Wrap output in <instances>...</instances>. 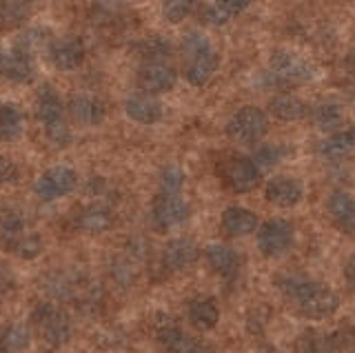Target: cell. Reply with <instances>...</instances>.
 Masks as SVG:
<instances>
[{
  "mask_svg": "<svg viewBox=\"0 0 355 353\" xmlns=\"http://www.w3.org/2000/svg\"><path fill=\"white\" fill-rule=\"evenodd\" d=\"M275 284L286 300L304 318L324 320L340 309V295L327 282L309 280L306 275H297V273H282L277 275Z\"/></svg>",
  "mask_w": 355,
  "mask_h": 353,
  "instance_id": "1",
  "label": "cell"
},
{
  "mask_svg": "<svg viewBox=\"0 0 355 353\" xmlns=\"http://www.w3.org/2000/svg\"><path fill=\"white\" fill-rule=\"evenodd\" d=\"M182 58H184V78L189 85L202 87L218 69V53L211 42L200 31H191L182 38Z\"/></svg>",
  "mask_w": 355,
  "mask_h": 353,
  "instance_id": "2",
  "label": "cell"
},
{
  "mask_svg": "<svg viewBox=\"0 0 355 353\" xmlns=\"http://www.w3.org/2000/svg\"><path fill=\"white\" fill-rule=\"evenodd\" d=\"M31 327L38 331L44 342H49L53 347L64 345L71 338V320L58 307L51 302L36 304L31 313Z\"/></svg>",
  "mask_w": 355,
  "mask_h": 353,
  "instance_id": "3",
  "label": "cell"
},
{
  "mask_svg": "<svg viewBox=\"0 0 355 353\" xmlns=\"http://www.w3.org/2000/svg\"><path fill=\"white\" fill-rule=\"evenodd\" d=\"M295 242V227L291 220L271 218L258 227V249L264 258H280L291 251Z\"/></svg>",
  "mask_w": 355,
  "mask_h": 353,
  "instance_id": "4",
  "label": "cell"
},
{
  "mask_svg": "<svg viewBox=\"0 0 355 353\" xmlns=\"http://www.w3.org/2000/svg\"><path fill=\"white\" fill-rule=\"evenodd\" d=\"M266 129H269V120L262 109L242 107L227 123V136L240 145H253L266 134Z\"/></svg>",
  "mask_w": 355,
  "mask_h": 353,
  "instance_id": "5",
  "label": "cell"
},
{
  "mask_svg": "<svg viewBox=\"0 0 355 353\" xmlns=\"http://www.w3.org/2000/svg\"><path fill=\"white\" fill-rule=\"evenodd\" d=\"M222 182L236 193H249L262 182V169L247 156H233L220 167Z\"/></svg>",
  "mask_w": 355,
  "mask_h": 353,
  "instance_id": "6",
  "label": "cell"
},
{
  "mask_svg": "<svg viewBox=\"0 0 355 353\" xmlns=\"http://www.w3.org/2000/svg\"><path fill=\"white\" fill-rule=\"evenodd\" d=\"M78 184V173L71 167H64V164H58V167H51L44 171L40 178L36 180V193L40 200L51 203L58 200V198L71 193Z\"/></svg>",
  "mask_w": 355,
  "mask_h": 353,
  "instance_id": "7",
  "label": "cell"
},
{
  "mask_svg": "<svg viewBox=\"0 0 355 353\" xmlns=\"http://www.w3.org/2000/svg\"><path fill=\"white\" fill-rule=\"evenodd\" d=\"M155 340L164 353H205V347L198 340L184 336V331L166 316L158 318L155 325Z\"/></svg>",
  "mask_w": 355,
  "mask_h": 353,
  "instance_id": "8",
  "label": "cell"
},
{
  "mask_svg": "<svg viewBox=\"0 0 355 353\" xmlns=\"http://www.w3.org/2000/svg\"><path fill=\"white\" fill-rule=\"evenodd\" d=\"M153 223L160 229H169L175 225H182L184 220L191 216V209L180 198V193H158L151 207Z\"/></svg>",
  "mask_w": 355,
  "mask_h": 353,
  "instance_id": "9",
  "label": "cell"
},
{
  "mask_svg": "<svg viewBox=\"0 0 355 353\" xmlns=\"http://www.w3.org/2000/svg\"><path fill=\"white\" fill-rule=\"evenodd\" d=\"M136 83L144 94H164L175 85V69L166 62H144L136 74Z\"/></svg>",
  "mask_w": 355,
  "mask_h": 353,
  "instance_id": "10",
  "label": "cell"
},
{
  "mask_svg": "<svg viewBox=\"0 0 355 353\" xmlns=\"http://www.w3.org/2000/svg\"><path fill=\"white\" fill-rule=\"evenodd\" d=\"M49 60L55 69L60 71H73L85 60V42L78 36H64L55 38L49 45Z\"/></svg>",
  "mask_w": 355,
  "mask_h": 353,
  "instance_id": "11",
  "label": "cell"
},
{
  "mask_svg": "<svg viewBox=\"0 0 355 353\" xmlns=\"http://www.w3.org/2000/svg\"><path fill=\"white\" fill-rule=\"evenodd\" d=\"M266 200L275 207H295L300 200H302V184H300L295 178H288V175H275L269 182H266V189H264Z\"/></svg>",
  "mask_w": 355,
  "mask_h": 353,
  "instance_id": "12",
  "label": "cell"
},
{
  "mask_svg": "<svg viewBox=\"0 0 355 353\" xmlns=\"http://www.w3.org/2000/svg\"><path fill=\"white\" fill-rule=\"evenodd\" d=\"M220 227H222V234L225 236L242 238V236L253 234V231L260 227V220L251 212V209L229 207V209H225V214H222V218H220Z\"/></svg>",
  "mask_w": 355,
  "mask_h": 353,
  "instance_id": "13",
  "label": "cell"
},
{
  "mask_svg": "<svg viewBox=\"0 0 355 353\" xmlns=\"http://www.w3.org/2000/svg\"><path fill=\"white\" fill-rule=\"evenodd\" d=\"M198 260V247L191 238H175L162 249V264L166 271H182Z\"/></svg>",
  "mask_w": 355,
  "mask_h": 353,
  "instance_id": "14",
  "label": "cell"
},
{
  "mask_svg": "<svg viewBox=\"0 0 355 353\" xmlns=\"http://www.w3.org/2000/svg\"><path fill=\"white\" fill-rule=\"evenodd\" d=\"M69 114L78 125L96 127L105 120V105L92 94H76L69 101Z\"/></svg>",
  "mask_w": 355,
  "mask_h": 353,
  "instance_id": "15",
  "label": "cell"
},
{
  "mask_svg": "<svg viewBox=\"0 0 355 353\" xmlns=\"http://www.w3.org/2000/svg\"><path fill=\"white\" fill-rule=\"evenodd\" d=\"M271 71L277 80L282 83H304L311 78V69L309 64L293 56V53H286V51H275L273 58H271Z\"/></svg>",
  "mask_w": 355,
  "mask_h": 353,
  "instance_id": "16",
  "label": "cell"
},
{
  "mask_svg": "<svg viewBox=\"0 0 355 353\" xmlns=\"http://www.w3.org/2000/svg\"><path fill=\"white\" fill-rule=\"evenodd\" d=\"M125 112L131 120L140 125H155L162 120V103L151 94H133L125 105Z\"/></svg>",
  "mask_w": 355,
  "mask_h": 353,
  "instance_id": "17",
  "label": "cell"
},
{
  "mask_svg": "<svg viewBox=\"0 0 355 353\" xmlns=\"http://www.w3.org/2000/svg\"><path fill=\"white\" fill-rule=\"evenodd\" d=\"M209 267L214 269L222 278H236L242 267V258L236 249H231L227 245H211L205 251Z\"/></svg>",
  "mask_w": 355,
  "mask_h": 353,
  "instance_id": "18",
  "label": "cell"
},
{
  "mask_svg": "<svg viewBox=\"0 0 355 353\" xmlns=\"http://www.w3.org/2000/svg\"><path fill=\"white\" fill-rule=\"evenodd\" d=\"M327 209H329V216L338 229H342V231L355 229V198L349 191H342V189L333 191L329 196Z\"/></svg>",
  "mask_w": 355,
  "mask_h": 353,
  "instance_id": "19",
  "label": "cell"
},
{
  "mask_svg": "<svg viewBox=\"0 0 355 353\" xmlns=\"http://www.w3.org/2000/svg\"><path fill=\"white\" fill-rule=\"evenodd\" d=\"M62 112H64V107H62V101H60L58 92H55L51 85L40 87L38 101H36V118L40 120V123L44 127H51L55 123H62V120H64L62 118Z\"/></svg>",
  "mask_w": 355,
  "mask_h": 353,
  "instance_id": "20",
  "label": "cell"
},
{
  "mask_svg": "<svg viewBox=\"0 0 355 353\" xmlns=\"http://www.w3.org/2000/svg\"><path fill=\"white\" fill-rule=\"evenodd\" d=\"M189 320H191V325L200 331H209L218 325L220 320V307L214 298L209 295H200L196 300H191L189 304Z\"/></svg>",
  "mask_w": 355,
  "mask_h": 353,
  "instance_id": "21",
  "label": "cell"
},
{
  "mask_svg": "<svg viewBox=\"0 0 355 353\" xmlns=\"http://www.w3.org/2000/svg\"><path fill=\"white\" fill-rule=\"evenodd\" d=\"M306 105L293 94H277L269 101V114L282 123H295L306 116Z\"/></svg>",
  "mask_w": 355,
  "mask_h": 353,
  "instance_id": "22",
  "label": "cell"
},
{
  "mask_svg": "<svg viewBox=\"0 0 355 353\" xmlns=\"http://www.w3.org/2000/svg\"><path fill=\"white\" fill-rule=\"evenodd\" d=\"M33 12V0H0V31L25 25Z\"/></svg>",
  "mask_w": 355,
  "mask_h": 353,
  "instance_id": "23",
  "label": "cell"
},
{
  "mask_svg": "<svg viewBox=\"0 0 355 353\" xmlns=\"http://www.w3.org/2000/svg\"><path fill=\"white\" fill-rule=\"evenodd\" d=\"M0 74L5 76L7 80L14 83H29L33 76V67L29 58L20 56L16 51H7L0 47Z\"/></svg>",
  "mask_w": 355,
  "mask_h": 353,
  "instance_id": "24",
  "label": "cell"
},
{
  "mask_svg": "<svg viewBox=\"0 0 355 353\" xmlns=\"http://www.w3.org/2000/svg\"><path fill=\"white\" fill-rule=\"evenodd\" d=\"M322 156L329 160H344L355 151V129H340L322 142Z\"/></svg>",
  "mask_w": 355,
  "mask_h": 353,
  "instance_id": "25",
  "label": "cell"
},
{
  "mask_svg": "<svg viewBox=\"0 0 355 353\" xmlns=\"http://www.w3.org/2000/svg\"><path fill=\"white\" fill-rule=\"evenodd\" d=\"M51 45V34L47 29H40V27H33V29H27L25 34H20L16 38V47L14 51L20 53V56L25 58H31L33 53H38L42 49H49Z\"/></svg>",
  "mask_w": 355,
  "mask_h": 353,
  "instance_id": "26",
  "label": "cell"
},
{
  "mask_svg": "<svg viewBox=\"0 0 355 353\" xmlns=\"http://www.w3.org/2000/svg\"><path fill=\"white\" fill-rule=\"evenodd\" d=\"M78 223H80V227L85 231L100 234V231L111 229V225H114V214H111L109 209L103 205H92L80 214V220H78Z\"/></svg>",
  "mask_w": 355,
  "mask_h": 353,
  "instance_id": "27",
  "label": "cell"
},
{
  "mask_svg": "<svg viewBox=\"0 0 355 353\" xmlns=\"http://www.w3.org/2000/svg\"><path fill=\"white\" fill-rule=\"evenodd\" d=\"M22 136V114L14 105L0 107V140L14 142Z\"/></svg>",
  "mask_w": 355,
  "mask_h": 353,
  "instance_id": "28",
  "label": "cell"
},
{
  "mask_svg": "<svg viewBox=\"0 0 355 353\" xmlns=\"http://www.w3.org/2000/svg\"><path fill=\"white\" fill-rule=\"evenodd\" d=\"M25 231H27V220L20 209H7V212L0 216V238L5 240V245H9L11 240L22 236Z\"/></svg>",
  "mask_w": 355,
  "mask_h": 353,
  "instance_id": "29",
  "label": "cell"
},
{
  "mask_svg": "<svg viewBox=\"0 0 355 353\" xmlns=\"http://www.w3.org/2000/svg\"><path fill=\"white\" fill-rule=\"evenodd\" d=\"M311 120H313V127L318 131H336L342 125V107L336 103H324L315 107Z\"/></svg>",
  "mask_w": 355,
  "mask_h": 353,
  "instance_id": "30",
  "label": "cell"
},
{
  "mask_svg": "<svg viewBox=\"0 0 355 353\" xmlns=\"http://www.w3.org/2000/svg\"><path fill=\"white\" fill-rule=\"evenodd\" d=\"M295 353H336V342L331 336H322L315 331H309V334L300 336Z\"/></svg>",
  "mask_w": 355,
  "mask_h": 353,
  "instance_id": "31",
  "label": "cell"
},
{
  "mask_svg": "<svg viewBox=\"0 0 355 353\" xmlns=\"http://www.w3.org/2000/svg\"><path fill=\"white\" fill-rule=\"evenodd\" d=\"M29 329L25 325H11L0 336V349L3 353H18L29 345Z\"/></svg>",
  "mask_w": 355,
  "mask_h": 353,
  "instance_id": "32",
  "label": "cell"
},
{
  "mask_svg": "<svg viewBox=\"0 0 355 353\" xmlns=\"http://www.w3.org/2000/svg\"><path fill=\"white\" fill-rule=\"evenodd\" d=\"M136 51L144 62H158V60L169 56L171 47L164 38L153 36V38H142L136 45Z\"/></svg>",
  "mask_w": 355,
  "mask_h": 353,
  "instance_id": "33",
  "label": "cell"
},
{
  "mask_svg": "<svg viewBox=\"0 0 355 353\" xmlns=\"http://www.w3.org/2000/svg\"><path fill=\"white\" fill-rule=\"evenodd\" d=\"M7 249L14 251L16 256H20V258L31 260V258H36L38 253L42 251V240H40L38 234H27V231H25V234L18 236L16 240H11L9 245H7Z\"/></svg>",
  "mask_w": 355,
  "mask_h": 353,
  "instance_id": "34",
  "label": "cell"
},
{
  "mask_svg": "<svg viewBox=\"0 0 355 353\" xmlns=\"http://www.w3.org/2000/svg\"><path fill=\"white\" fill-rule=\"evenodd\" d=\"M196 5L198 0H162V16L166 23H182Z\"/></svg>",
  "mask_w": 355,
  "mask_h": 353,
  "instance_id": "35",
  "label": "cell"
},
{
  "mask_svg": "<svg viewBox=\"0 0 355 353\" xmlns=\"http://www.w3.org/2000/svg\"><path fill=\"white\" fill-rule=\"evenodd\" d=\"M184 184V171L178 164H169L160 173V191L162 193H180Z\"/></svg>",
  "mask_w": 355,
  "mask_h": 353,
  "instance_id": "36",
  "label": "cell"
},
{
  "mask_svg": "<svg viewBox=\"0 0 355 353\" xmlns=\"http://www.w3.org/2000/svg\"><path fill=\"white\" fill-rule=\"evenodd\" d=\"M136 260L131 253H127V256H120L114 260V264H111V273H114V278L120 282V284H131L133 282V275H136Z\"/></svg>",
  "mask_w": 355,
  "mask_h": 353,
  "instance_id": "37",
  "label": "cell"
},
{
  "mask_svg": "<svg viewBox=\"0 0 355 353\" xmlns=\"http://www.w3.org/2000/svg\"><path fill=\"white\" fill-rule=\"evenodd\" d=\"M282 149L280 147H275V145H266V147H262V149H258L255 151V156L251 158L255 164H258L260 169H264V167H275L277 162L282 160Z\"/></svg>",
  "mask_w": 355,
  "mask_h": 353,
  "instance_id": "38",
  "label": "cell"
},
{
  "mask_svg": "<svg viewBox=\"0 0 355 353\" xmlns=\"http://www.w3.org/2000/svg\"><path fill=\"white\" fill-rule=\"evenodd\" d=\"M44 131H47V138H49L51 145L60 147V149L69 145V140H71V131H69V127H67L64 120H62V123L51 125V127H44Z\"/></svg>",
  "mask_w": 355,
  "mask_h": 353,
  "instance_id": "39",
  "label": "cell"
},
{
  "mask_svg": "<svg viewBox=\"0 0 355 353\" xmlns=\"http://www.w3.org/2000/svg\"><path fill=\"white\" fill-rule=\"evenodd\" d=\"M18 180V167L16 162L7 158V156H0V184H11Z\"/></svg>",
  "mask_w": 355,
  "mask_h": 353,
  "instance_id": "40",
  "label": "cell"
},
{
  "mask_svg": "<svg viewBox=\"0 0 355 353\" xmlns=\"http://www.w3.org/2000/svg\"><path fill=\"white\" fill-rule=\"evenodd\" d=\"M202 18L207 20V23H211V25H227L229 23V14H225V12H222V9L214 3V5H207L205 7V14H202Z\"/></svg>",
  "mask_w": 355,
  "mask_h": 353,
  "instance_id": "41",
  "label": "cell"
},
{
  "mask_svg": "<svg viewBox=\"0 0 355 353\" xmlns=\"http://www.w3.org/2000/svg\"><path fill=\"white\" fill-rule=\"evenodd\" d=\"M216 5L229 16H238L251 5V0H216Z\"/></svg>",
  "mask_w": 355,
  "mask_h": 353,
  "instance_id": "42",
  "label": "cell"
},
{
  "mask_svg": "<svg viewBox=\"0 0 355 353\" xmlns=\"http://www.w3.org/2000/svg\"><path fill=\"white\" fill-rule=\"evenodd\" d=\"M344 278H347V282H349L351 286H355V253L349 258L347 267H344Z\"/></svg>",
  "mask_w": 355,
  "mask_h": 353,
  "instance_id": "43",
  "label": "cell"
},
{
  "mask_svg": "<svg viewBox=\"0 0 355 353\" xmlns=\"http://www.w3.org/2000/svg\"><path fill=\"white\" fill-rule=\"evenodd\" d=\"M127 0H98V5L107 9V12H118L120 7H125Z\"/></svg>",
  "mask_w": 355,
  "mask_h": 353,
  "instance_id": "44",
  "label": "cell"
},
{
  "mask_svg": "<svg viewBox=\"0 0 355 353\" xmlns=\"http://www.w3.org/2000/svg\"><path fill=\"white\" fill-rule=\"evenodd\" d=\"M7 291H9V275L5 271H0V304H3Z\"/></svg>",
  "mask_w": 355,
  "mask_h": 353,
  "instance_id": "45",
  "label": "cell"
},
{
  "mask_svg": "<svg viewBox=\"0 0 355 353\" xmlns=\"http://www.w3.org/2000/svg\"><path fill=\"white\" fill-rule=\"evenodd\" d=\"M347 71L353 76V78H355V49L349 53V56H347Z\"/></svg>",
  "mask_w": 355,
  "mask_h": 353,
  "instance_id": "46",
  "label": "cell"
},
{
  "mask_svg": "<svg viewBox=\"0 0 355 353\" xmlns=\"http://www.w3.org/2000/svg\"><path fill=\"white\" fill-rule=\"evenodd\" d=\"M258 353H280V351H277L275 347H262V349H260Z\"/></svg>",
  "mask_w": 355,
  "mask_h": 353,
  "instance_id": "47",
  "label": "cell"
}]
</instances>
